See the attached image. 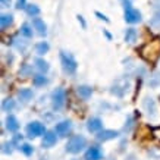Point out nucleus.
<instances>
[{
  "label": "nucleus",
  "mask_w": 160,
  "mask_h": 160,
  "mask_svg": "<svg viewBox=\"0 0 160 160\" xmlns=\"http://www.w3.org/2000/svg\"><path fill=\"white\" fill-rule=\"evenodd\" d=\"M85 146H87V140L82 135H73L66 142V151L71 153V154H77L81 150H84Z\"/></svg>",
  "instance_id": "nucleus-2"
},
{
  "label": "nucleus",
  "mask_w": 160,
  "mask_h": 160,
  "mask_svg": "<svg viewBox=\"0 0 160 160\" xmlns=\"http://www.w3.org/2000/svg\"><path fill=\"white\" fill-rule=\"evenodd\" d=\"M56 142H58V137H56V132H54V131L46 132V134H44V137H43V141H41L43 147H46V148L53 147Z\"/></svg>",
  "instance_id": "nucleus-9"
},
{
  "label": "nucleus",
  "mask_w": 160,
  "mask_h": 160,
  "mask_svg": "<svg viewBox=\"0 0 160 160\" xmlns=\"http://www.w3.org/2000/svg\"><path fill=\"white\" fill-rule=\"evenodd\" d=\"M153 77H154V81H151L150 85H157V84H159V81H160V73H154Z\"/></svg>",
  "instance_id": "nucleus-33"
},
{
  "label": "nucleus",
  "mask_w": 160,
  "mask_h": 160,
  "mask_svg": "<svg viewBox=\"0 0 160 160\" xmlns=\"http://www.w3.org/2000/svg\"><path fill=\"white\" fill-rule=\"evenodd\" d=\"M128 87H129V82H128L126 78H123V79H118L116 82L113 84V87H112L110 91H112V94H115L118 97H123L126 90H128Z\"/></svg>",
  "instance_id": "nucleus-7"
},
{
  "label": "nucleus",
  "mask_w": 160,
  "mask_h": 160,
  "mask_svg": "<svg viewBox=\"0 0 160 160\" xmlns=\"http://www.w3.org/2000/svg\"><path fill=\"white\" fill-rule=\"evenodd\" d=\"M77 94H78V96H79L81 98L87 100V98L91 97L92 88H91V87H88V85H79V87L77 88Z\"/></svg>",
  "instance_id": "nucleus-16"
},
{
  "label": "nucleus",
  "mask_w": 160,
  "mask_h": 160,
  "mask_svg": "<svg viewBox=\"0 0 160 160\" xmlns=\"http://www.w3.org/2000/svg\"><path fill=\"white\" fill-rule=\"evenodd\" d=\"M150 25H153V27H160V13H156L154 16H153V19L150 21Z\"/></svg>",
  "instance_id": "nucleus-29"
},
{
  "label": "nucleus",
  "mask_w": 160,
  "mask_h": 160,
  "mask_svg": "<svg viewBox=\"0 0 160 160\" xmlns=\"http://www.w3.org/2000/svg\"><path fill=\"white\" fill-rule=\"evenodd\" d=\"M71 128H72L71 122H69V121H62V122H59L58 125H56L54 132H56L58 135H60V137H65V135H68V134H69Z\"/></svg>",
  "instance_id": "nucleus-10"
},
{
  "label": "nucleus",
  "mask_w": 160,
  "mask_h": 160,
  "mask_svg": "<svg viewBox=\"0 0 160 160\" xmlns=\"http://www.w3.org/2000/svg\"><path fill=\"white\" fill-rule=\"evenodd\" d=\"M19 141H22V135H19V134H16V135L13 137V144H16V142H19Z\"/></svg>",
  "instance_id": "nucleus-35"
},
{
  "label": "nucleus",
  "mask_w": 160,
  "mask_h": 160,
  "mask_svg": "<svg viewBox=\"0 0 160 160\" xmlns=\"http://www.w3.org/2000/svg\"><path fill=\"white\" fill-rule=\"evenodd\" d=\"M109 160H115V159H109Z\"/></svg>",
  "instance_id": "nucleus-39"
},
{
  "label": "nucleus",
  "mask_w": 160,
  "mask_h": 160,
  "mask_svg": "<svg viewBox=\"0 0 160 160\" xmlns=\"http://www.w3.org/2000/svg\"><path fill=\"white\" fill-rule=\"evenodd\" d=\"M85 159L87 160H102L103 159V153L98 147H90L85 153Z\"/></svg>",
  "instance_id": "nucleus-13"
},
{
  "label": "nucleus",
  "mask_w": 160,
  "mask_h": 160,
  "mask_svg": "<svg viewBox=\"0 0 160 160\" xmlns=\"http://www.w3.org/2000/svg\"><path fill=\"white\" fill-rule=\"evenodd\" d=\"M35 66H37V69H38L40 72H47L49 71V63L46 62L44 59H35Z\"/></svg>",
  "instance_id": "nucleus-22"
},
{
  "label": "nucleus",
  "mask_w": 160,
  "mask_h": 160,
  "mask_svg": "<svg viewBox=\"0 0 160 160\" xmlns=\"http://www.w3.org/2000/svg\"><path fill=\"white\" fill-rule=\"evenodd\" d=\"M32 27L37 29V32H38L40 35L47 34V27H46V24H44L43 19H40V18H34V19H32Z\"/></svg>",
  "instance_id": "nucleus-15"
},
{
  "label": "nucleus",
  "mask_w": 160,
  "mask_h": 160,
  "mask_svg": "<svg viewBox=\"0 0 160 160\" xmlns=\"http://www.w3.org/2000/svg\"><path fill=\"white\" fill-rule=\"evenodd\" d=\"M125 41L126 43H135L137 41V31H135V28H128L125 31Z\"/></svg>",
  "instance_id": "nucleus-19"
},
{
  "label": "nucleus",
  "mask_w": 160,
  "mask_h": 160,
  "mask_svg": "<svg viewBox=\"0 0 160 160\" xmlns=\"http://www.w3.org/2000/svg\"><path fill=\"white\" fill-rule=\"evenodd\" d=\"M32 81H34L35 87H41V85H44V84H47V78L43 77V75H35Z\"/></svg>",
  "instance_id": "nucleus-26"
},
{
  "label": "nucleus",
  "mask_w": 160,
  "mask_h": 160,
  "mask_svg": "<svg viewBox=\"0 0 160 160\" xmlns=\"http://www.w3.org/2000/svg\"><path fill=\"white\" fill-rule=\"evenodd\" d=\"M96 16H98V19H102V21H104V22H109V18H107L106 15H103L102 12H96Z\"/></svg>",
  "instance_id": "nucleus-32"
},
{
  "label": "nucleus",
  "mask_w": 160,
  "mask_h": 160,
  "mask_svg": "<svg viewBox=\"0 0 160 160\" xmlns=\"http://www.w3.org/2000/svg\"><path fill=\"white\" fill-rule=\"evenodd\" d=\"M32 90H29V88H22V90H19L18 91V97L22 100V102H28V100H31L32 98Z\"/></svg>",
  "instance_id": "nucleus-18"
},
{
  "label": "nucleus",
  "mask_w": 160,
  "mask_h": 160,
  "mask_svg": "<svg viewBox=\"0 0 160 160\" xmlns=\"http://www.w3.org/2000/svg\"><path fill=\"white\" fill-rule=\"evenodd\" d=\"M123 16H125V21L128 24H137V22L141 21V13L132 8L131 3H126V2H125V13H123Z\"/></svg>",
  "instance_id": "nucleus-5"
},
{
  "label": "nucleus",
  "mask_w": 160,
  "mask_h": 160,
  "mask_svg": "<svg viewBox=\"0 0 160 160\" xmlns=\"http://www.w3.org/2000/svg\"><path fill=\"white\" fill-rule=\"evenodd\" d=\"M144 109H146L147 115L150 116V119H156L157 118V106H156V102L151 97H147L144 100Z\"/></svg>",
  "instance_id": "nucleus-8"
},
{
  "label": "nucleus",
  "mask_w": 160,
  "mask_h": 160,
  "mask_svg": "<svg viewBox=\"0 0 160 160\" xmlns=\"http://www.w3.org/2000/svg\"><path fill=\"white\" fill-rule=\"evenodd\" d=\"M12 22H13V16L10 13H3L0 16V28L2 29L9 28L10 25H12Z\"/></svg>",
  "instance_id": "nucleus-17"
},
{
  "label": "nucleus",
  "mask_w": 160,
  "mask_h": 160,
  "mask_svg": "<svg viewBox=\"0 0 160 160\" xmlns=\"http://www.w3.org/2000/svg\"><path fill=\"white\" fill-rule=\"evenodd\" d=\"M140 53L146 62L154 63L160 56V40H153L150 43H146L140 49Z\"/></svg>",
  "instance_id": "nucleus-1"
},
{
  "label": "nucleus",
  "mask_w": 160,
  "mask_h": 160,
  "mask_svg": "<svg viewBox=\"0 0 160 160\" xmlns=\"http://www.w3.org/2000/svg\"><path fill=\"white\" fill-rule=\"evenodd\" d=\"M31 71H32V68H31V66H27V65H24V68L19 71V73H21V75H28Z\"/></svg>",
  "instance_id": "nucleus-31"
},
{
  "label": "nucleus",
  "mask_w": 160,
  "mask_h": 160,
  "mask_svg": "<svg viewBox=\"0 0 160 160\" xmlns=\"http://www.w3.org/2000/svg\"><path fill=\"white\" fill-rule=\"evenodd\" d=\"M77 18H78V21L81 22V25H82V28H85V21H84V18H82V16H81V15H78Z\"/></svg>",
  "instance_id": "nucleus-36"
},
{
  "label": "nucleus",
  "mask_w": 160,
  "mask_h": 160,
  "mask_svg": "<svg viewBox=\"0 0 160 160\" xmlns=\"http://www.w3.org/2000/svg\"><path fill=\"white\" fill-rule=\"evenodd\" d=\"M12 146H13V142H3L2 144V153L3 154H12V151H13Z\"/></svg>",
  "instance_id": "nucleus-27"
},
{
  "label": "nucleus",
  "mask_w": 160,
  "mask_h": 160,
  "mask_svg": "<svg viewBox=\"0 0 160 160\" xmlns=\"http://www.w3.org/2000/svg\"><path fill=\"white\" fill-rule=\"evenodd\" d=\"M60 62H62V66H63V69H65V72L75 73V71H77V68H78V63H77V60L73 59L72 54H69L62 50V52H60Z\"/></svg>",
  "instance_id": "nucleus-3"
},
{
  "label": "nucleus",
  "mask_w": 160,
  "mask_h": 160,
  "mask_svg": "<svg viewBox=\"0 0 160 160\" xmlns=\"http://www.w3.org/2000/svg\"><path fill=\"white\" fill-rule=\"evenodd\" d=\"M104 34H106V37H107V38H109V40H110V38H112V35H110V34H109V32H107V31H104Z\"/></svg>",
  "instance_id": "nucleus-38"
},
{
  "label": "nucleus",
  "mask_w": 160,
  "mask_h": 160,
  "mask_svg": "<svg viewBox=\"0 0 160 160\" xmlns=\"http://www.w3.org/2000/svg\"><path fill=\"white\" fill-rule=\"evenodd\" d=\"M0 3H2V8H9L12 5V0H0Z\"/></svg>",
  "instance_id": "nucleus-34"
},
{
  "label": "nucleus",
  "mask_w": 160,
  "mask_h": 160,
  "mask_svg": "<svg viewBox=\"0 0 160 160\" xmlns=\"http://www.w3.org/2000/svg\"><path fill=\"white\" fill-rule=\"evenodd\" d=\"M103 126V122L102 119H98V118H91V119H88L87 122V129L90 132H100Z\"/></svg>",
  "instance_id": "nucleus-12"
},
{
  "label": "nucleus",
  "mask_w": 160,
  "mask_h": 160,
  "mask_svg": "<svg viewBox=\"0 0 160 160\" xmlns=\"http://www.w3.org/2000/svg\"><path fill=\"white\" fill-rule=\"evenodd\" d=\"M65 102H66V91L63 88H56L52 94V104H53L54 110H60L63 106H65Z\"/></svg>",
  "instance_id": "nucleus-4"
},
{
  "label": "nucleus",
  "mask_w": 160,
  "mask_h": 160,
  "mask_svg": "<svg viewBox=\"0 0 160 160\" xmlns=\"http://www.w3.org/2000/svg\"><path fill=\"white\" fill-rule=\"evenodd\" d=\"M15 106H16V103H15V100H12V98H5V100L2 102V109L5 112H12L15 109Z\"/></svg>",
  "instance_id": "nucleus-20"
},
{
  "label": "nucleus",
  "mask_w": 160,
  "mask_h": 160,
  "mask_svg": "<svg viewBox=\"0 0 160 160\" xmlns=\"http://www.w3.org/2000/svg\"><path fill=\"white\" fill-rule=\"evenodd\" d=\"M25 10H27V13H28L29 16H37V15L40 13V8L37 5H28Z\"/></svg>",
  "instance_id": "nucleus-25"
},
{
  "label": "nucleus",
  "mask_w": 160,
  "mask_h": 160,
  "mask_svg": "<svg viewBox=\"0 0 160 160\" xmlns=\"http://www.w3.org/2000/svg\"><path fill=\"white\" fill-rule=\"evenodd\" d=\"M44 134H46V126L41 122H31L27 126V135L29 138H35V137L44 135Z\"/></svg>",
  "instance_id": "nucleus-6"
},
{
  "label": "nucleus",
  "mask_w": 160,
  "mask_h": 160,
  "mask_svg": "<svg viewBox=\"0 0 160 160\" xmlns=\"http://www.w3.org/2000/svg\"><path fill=\"white\" fill-rule=\"evenodd\" d=\"M119 135V132L118 131H113V129H103V131L98 132L97 135V140L98 141H109V140H113V138H116Z\"/></svg>",
  "instance_id": "nucleus-11"
},
{
  "label": "nucleus",
  "mask_w": 160,
  "mask_h": 160,
  "mask_svg": "<svg viewBox=\"0 0 160 160\" xmlns=\"http://www.w3.org/2000/svg\"><path fill=\"white\" fill-rule=\"evenodd\" d=\"M21 151H22L25 156H31L34 153V148H32V146H29V144H22V146H21Z\"/></svg>",
  "instance_id": "nucleus-28"
},
{
  "label": "nucleus",
  "mask_w": 160,
  "mask_h": 160,
  "mask_svg": "<svg viewBox=\"0 0 160 160\" xmlns=\"http://www.w3.org/2000/svg\"><path fill=\"white\" fill-rule=\"evenodd\" d=\"M21 34L24 37H27V38H31L32 37V29H31V27L28 24H24L21 27Z\"/></svg>",
  "instance_id": "nucleus-24"
},
{
  "label": "nucleus",
  "mask_w": 160,
  "mask_h": 160,
  "mask_svg": "<svg viewBox=\"0 0 160 160\" xmlns=\"http://www.w3.org/2000/svg\"><path fill=\"white\" fill-rule=\"evenodd\" d=\"M49 49H50V46H49V43H46V41H41V43H38L35 46V50H37L38 54H46L49 52Z\"/></svg>",
  "instance_id": "nucleus-23"
},
{
  "label": "nucleus",
  "mask_w": 160,
  "mask_h": 160,
  "mask_svg": "<svg viewBox=\"0 0 160 160\" xmlns=\"http://www.w3.org/2000/svg\"><path fill=\"white\" fill-rule=\"evenodd\" d=\"M6 128H8V131L10 132H16L19 129V122L18 119L13 116V115H9L8 119H6Z\"/></svg>",
  "instance_id": "nucleus-14"
},
{
  "label": "nucleus",
  "mask_w": 160,
  "mask_h": 160,
  "mask_svg": "<svg viewBox=\"0 0 160 160\" xmlns=\"http://www.w3.org/2000/svg\"><path fill=\"white\" fill-rule=\"evenodd\" d=\"M27 2L25 0H16V9H27Z\"/></svg>",
  "instance_id": "nucleus-30"
},
{
  "label": "nucleus",
  "mask_w": 160,
  "mask_h": 160,
  "mask_svg": "<svg viewBox=\"0 0 160 160\" xmlns=\"http://www.w3.org/2000/svg\"><path fill=\"white\" fill-rule=\"evenodd\" d=\"M12 44H13L18 50H21V52H24V50L27 49V46H28V43H27L24 38H19V37H15L13 41H12Z\"/></svg>",
  "instance_id": "nucleus-21"
},
{
  "label": "nucleus",
  "mask_w": 160,
  "mask_h": 160,
  "mask_svg": "<svg viewBox=\"0 0 160 160\" xmlns=\"http://www.w3.org/2000/svg\"><path fill=\"white\" fill-rule=\"evenodd\" d=\"M125 160H137V159H135V156H134V154H129V156H128V157H126Z\"/></svg>",
  "instance_id": "nucleus-37"
}]
</instances>
